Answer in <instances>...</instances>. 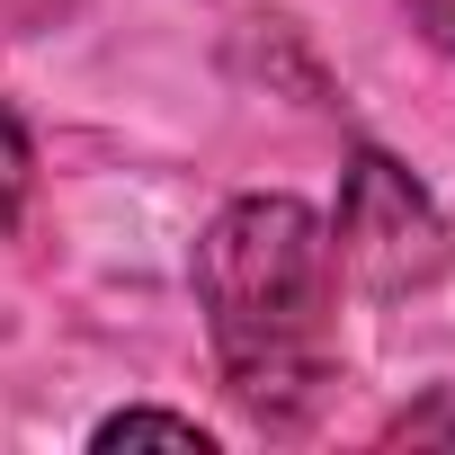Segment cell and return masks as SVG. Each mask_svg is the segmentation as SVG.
Masks as SVG:
<instances>
[{"label":"cell","instance_id":"cell-1","mask_svg":"<svg viewBox=\"0 0 455 455\" xmlns=\"http://www.w3.org/2000/svg\"><path fill=\"white\" fill-rule=\"evenodd\" d=\"M331 304H339L331 223L304 196H233L205 223L196 313L251 419L286 428L313 411V393L331 384Z\"/></svg>","mask_w":455,"mask_h":455},{"label":"cell","instance_id":"cell-2","mask_svg":"<svg viewBox=\"0 0 455 455\" xmlns=\"http://www.w3.org/2000/svg\"><path fill=\"white\" fill-rule=\"evenodd\" d=\"M331 259H339V277H357L366 295H411V286H428V277L455 259V242H446V214L428 205V188H419L402 161L357 152L348 179H339Z\"/></svg>","mask_w":455,"mask_h":455},{"label":"cell","instance_id":"cell-3","mask_svg":"<svg viewBox=\"0 0 455 455\" xmlns=\"http://www.w3.org/2000/svg\"><path fill=\"white\" fill-rule=\"evenodd\" d=\"M99 446H188V455H205L214 428L188 419V411H108L99 419Z\"/></svg>","mask_w":455,"mask_h":455},{"label":"cell","instance_id":"cell-4","mask_svg":"<svg viewBox=\"0 0 455 455\" xmlns=\"http://www.w3.org/2000/svg\"><path fill=\"white\" fill-rule=\"evenodd\" d=\"M28 170H36V152H28V125L0 108V233L19 223V205H28Z\"/></svg>","mask_w":455,"mask_h":455},{"label":"cell","instance_id":"cell-5","mask_svg":"<svg viewBox=\"0 0 455 455\" xmlns=\"http://www.w3.org/2000/svg\"><path fill=\"white\" fill-rule=\"evenodd\" d=\"M402 10H411V28H419L437 54H455V0H402Z\"/></svg>","mask_w":455,"mask_h":455}]
</instances>
